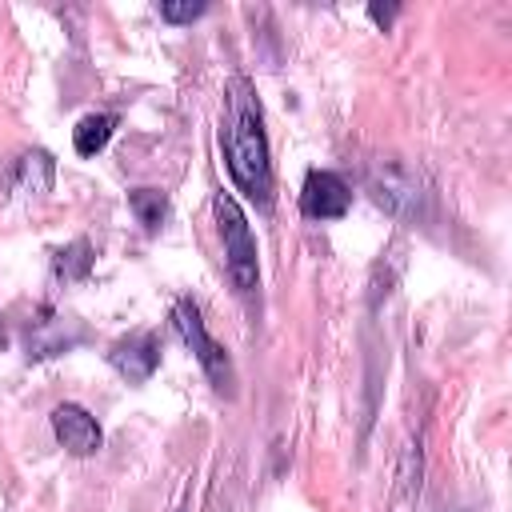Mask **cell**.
Segmentation results:
<instances>
[{
  "mask_svg": "<svg viewBox=\"0 0 512 512\" xmlns=\"http://www.w3.org/2000/svg\"><path fill=\"white\" fill-rule=\"evenodd\" d=\"M0 348H4V324H0Z\"/></svg>",
  "mask_w": 512,
  "mask_h": 512,
  "instance_id": "9a60e30c",
  "label": "cell"
},
{
  "mask_svg": "<svg viewBox=\"0 0 512 512\" xmlns=\"http://www.w3.org/2000/svg\"><path fill=\"white\" fill-rule=\"evenodd\" d=\"M352 204V192L348 184L336 176V172H320L312 168L304 176V188H300V212L308 220H340Z\"/></svg>",
  "mask_w": 512,
  "mask_h": 512,
  "instance_id": "8992f818",
  "label": "cell"
},
{
  "mask_svg": "<svg viewBox=\"0 0 512 512\" xmlns=\"http://www.w3.org/2000/svg\"><path fill=\"white\" fill-rule=\"evenodd\" d=\"M108 364L128 384H144L160 368V340L152 332H132V336H124V340H116L108 348Z\"/></svg>",
  "mask_w": 512,
  "mask_h": 512,
  "instance_id": "52a82bcc",
  "label": "cell"
},
{
  "mask_svg": "<svg viewBox=\"0 0 512 512\" xmlns=\"http://www.w3.org/2000/svg\"><path fill=\"white\" fill-rule=\"evenodd\" d=\"M220 148L232 184L256 200L260 208H272V164H268V140H264V116L252 84L244 76H232L224 88V124H220Z\"/></svg>",
  "mask_w": 512,
  "mask_h": 512,
  "instance_id": "6da1fadb",
  "label": "cell"
},
{
  "mask_svg": "<svg viewBox=\"0 0 512 512\" xmlns=\"http://www.w3.org/2000/svg\"><path fill=\"white\" fill-rule=\"evenodd\" d=\"M172 324H176L180 340L188 344V352L200 360V368H204V376L212 380V388L232 396V384H236L232 360H228V352L208 336V328H204V320H200V308H196L192 300H176V304H172Z\"/></svg>",
  "mask_w": 512,
  "mask_h": 512,
  "instance_id": "277c9868",
  "label": "cell"
},
{
  "mask_svg": "<svg viewBox=\"0 0 512 512\" xmlns=\"http://www.w3.org/2000/svg\"><path fill=\"white\" fill-rule=\"evenodd\" d=\"M112 128H116V116L92 112V116H84V120L72 128V148H76L80 156H96V152L112 140Z\"/></svg>",
  "mask_w": 512,
  "mask_h": 512,
  "instance_id": "30bf717a",
  "label": "cell"
},
{
  "mask_svg": "<svg viewBox=\"0 0 512 512\" xmlns=\"http://www.w3.org/2000/svg\"><path fill=\"white\" fill-rule=\"evenodd\" d=\"M84 336H88L84 320L44 308V312L24 328V356H28V360H48V356H60V352L76 348Z\"/></svg>",
  "mask_w": 512,
  "mask_h": 512,
  "instance_id": "5b68a950",
  "label": "cell"
},
{
  "mask_svg": "<svg viewBox=\"0 0 512 512\" xmlns=\"http://www.w3.org/2000/svg\"><path fill=\"white\" fill-rule=\"evenodd\" d=\"M212 212H216V228H220V240H224V268H228L236 292L252 296L256 284H260V272H256V240H252L248 216L224 192L212 200Z\"/></svg>",
  "mask_w": 512,
  "mask_h": 512,
  "instance_id": "3957f363",
  "label": "cell"
},
{
  "mask_svg": "<svg viewBox=\"0 0 512 512\" xmlns=\"http://www.w3.org/2000/svg\"><path fill=\"white\" fill-rule=\"evenodd\" d=\"M92 260H96V252H92V244L80 236V240H72V244H64L60 252H56V260H52V272L68 284V280H88V272H92Z\"/></svg>",
  "mask_w": 512,
  "mask_h": 512,
  "instance_id": "8fae6325",
  "label": "cell"
},
{
  "mask_svg": "<svg viewBox=\"0 0 512 512\" xmlns=\"http://www.w3.org/2000/svg\"><path fill=\"white\" fill-rule=\"evenodd\" d=\"M52 432H56V440L72 452V456H92L96 448H100V424H96V416L88 412V408H80V404H56V412H52Z\"/></svg>",
  "mask_w": 512,
  "mask_h": 512,
  "instance_id": "ba28073f",
  "label": "cell"
},
{
  "mask_svg": "<svg viewBox=\"0 0 512 512\" xmlns=\"http://www.w3.org/2000/svg\"><path fill=\"white\" fill-rule=\"evenodd\" d=\"M396 12H400V4H368V16H372L380 28H388V24L396 20Z\"/></svg>",
  "mask_w": 512,
  "mask_h": 512,
  "instance_id": "5bb4252c",
  "label": "cell"
},
{
  "mask_svg": "<svg viewBox=\"0 0 512 512\" xmlns=\"http://www.w3.org/2000/svg\"><path fill=\"white\" fill-rule=\"evenodd\" d=\"M128 208L144 224V232H160V224L168 216V196L160 188H132L128 192Z\"/></svg>",
  "mask_w": 512,
  "mask_h": 512,
  "instance_id": "7c38bea8",
  "label": "cell"
},
{
  "mask_svg": "<svg viewBox=\"0 0 512 512\" xmlns=\"http://www.w3.org/2000/svg\"><path fill=\"white\" fill-rule=\"evenodd\" d=\"M360 184H364L368 200H372L376 208H384L388 216H396V220L416 224V220L428 216V204H432V180H428V172H424L416 160L380 152V156L364 160Z\"/></svg>",
  "mask_w": 512,
  "mask_h": 512,
  "instance_id": "7a4b0ae2",
  "label": "cell"
},
{
  "mask_svg": "<svg viewBox=\"0 0 512 512\" xmlns=\"http://www.w3.org/2000/svg\"><path fill=\"white\" fill-rule=\"evenodd\" d=\"M52 172H56L52 156H48V152H40V148H32V152H24V156L16 160L12 188H16L20 196H44V192L52 188Z\"/></svg>",
  "mask_w": 512,
  "mask_h": 512,
  "instance_id": "9c48e42d",
  "label": "cell"
},
{
  "mask_svg": "<svg viewBox=\"0 0 512 512\" xmlns=\"http://www.w3.org/2000/svg\"><path fill=\"white\" fill-rule=\"evenodd\" d=\"M208 12V4L204 0H184V4H176V0H164L160 4V16L168 20V24H188V20H196V16H204Z\"/></svg>",
  "mask_w": 512,
  "mask_h": 512,
  "instance_id": "4fadbf2b",
  "label": "cell"
}]
</instances>
